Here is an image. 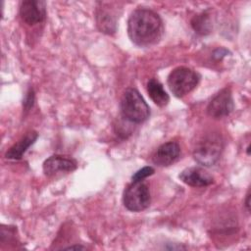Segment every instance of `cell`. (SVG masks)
Segmentation results:
<instances>
[{"label": "cell", "mask_w": 251, "mask_h": 251, "mask_svg": "<svg viewBox=\"0 0 251 251\" xmlns=\"http://www.w3.org/2000/svg\"><path fill=\"white\" fill-rule=\"evenodd\" d=\"M38 133L34 130L27 131L19 141L13 144L5 153V157L10 160H20L26 150L36 141Z\"/></svg>", "instance_id": "cell-12"}, {"label": "cell", "mask_w": 251, "mask_h": 251, "mask_svg": "<svg viewBox=\"0 0 251 251\" xmlns=\"http://www.w3.org/2000/svg\"><path fill=\"white\" fill-rule=\"evenodd\" d=\"M191 27L199 35H207L212 31L213 24L211 20V15L208 12H202L195 15L191 22Z\"/></svg>", "instance_id": "cell-14"}, {"label": "cell", "mask_w": 251, "mask_h": 251, "mask_svg": "<svg viewBox=\"0 0 251 251\" xmlns=\"http://www.w3.org/2000/svg\"><path fill=\"white\" fill-rule=\"evenodd\" d=\"M147 93L151 100L159 107H165L170 101L169 94L164 89L163 84L156 78H151L148 80Z\"/></svg>", "instance_id": "cell-13"}, {"label": "cell", "mask_w": 251, "mask_h": 251, "mask_svg": "<svg viewBox=\"0 0 251 251\" xmlns=\"http://www.w3.org/2000/svg\"><path fill=\"white\" fill-rule=\"evenodd\" d=\"M200 75L187 67L174 69L168 76V86L171 92L177 98L191 92L199 83Z\"/></svg>", "instance_id": "cell-4"}, {"label": "cell", "mask_w": 251, "mask_h": 251, "mask_svg": "<svg viewBox=\"0 0 251 251\" xmlns=\"http://www.w3.org/2000/svg\"><path fill=\"white\" fill-rule=\"evenodd\" d=\"M163 33V21L156 12L147 8H138L130 14L127 21V34L136 46H152L161 40Z\"/></svg>", "instance_id": "cell-1"}, {"label": "cell", "mask_w": 251, "mask_h": 251, "mask_svg": "<svg viewBox=\"0 0 251 251\" xmlns=\"http://www.w3.org/2000/svg\"><path fill=\"white\" fill-rule=\"evenodd\" d=\"M77 168V162L75 159L55 154L48 157L42 165L43 173L47 176H55L58 173H70Z\"/></svg>", "instance_id": "cell-9"}, {"label": "cell", "mask_w": 251, "mask_h": 251, "mask_svg": "<svg viewBox=\"0 0 251 251\" xmlns=\"http://www.w3.org/2000/svg\"><path fill=\"white\" fill-rule=\"evenodd\" d=\"M34 99H35V95H34V91L32 88H28V90L26 91L25 98L23 100V108L25 112L29 111L33 104H34Z\"/></svg>", "instance_id": "cell-16"}, {"label": "cell", "mask_w": 251, "mask_h": 251, "mask_svg": "<svg viewBox=\"0 0 251 251\" xmlns=\"http://www.w3.org/2000/svg\"><path fill=\"white\" fill-rule=\"evenodd\" d=\"M64 249H67V250H74V249H76V250H84L86 249L84 246H81V245H71V246H68V247H65Z\"/></svg>", "instance_id": "cell-19"}, {"label": "cell", "mask_w": 251, "mask_h": 251, "mask_svg": "<svg viewBox=\"0 0 251 251\" xmlns=\"http://www.w3.org/2000/svg\"><path fill=\"white\" fill-rule=\"evenodd\" d=\"M155 170L151 167V166H146V167H143L142 169L138 170L132 176H131V180L133 181H140V180H143L144 178L152 176L154 174Z\"/></svg>", "instance_id": "cell-15"}, {"label": "cell", "mask_w": 251, "mask_h": 251, "mask_svg": "<svg viewBox=\"0 0 251 251\" xmlns=\"http://www.w3.org/2000/svg\"><path fill=\"white\" fill-rule=\"evenodd\" d=\"M224 148L221 135L209 133L203 136L193 149V158L202 166L210 167L215 165L220 159Z\"/></svg>", "instance_id": "cell-3"}, {"label": "cell", "mask_w": 251, "mask_h": 251, "mask_svg": "<svg viewBox=\"0 0 251 251\" xmlns=\"http://www.w3.org/2000/svg\"><path fill=\"white\" fill-rule=\"evenodd\" d=\"M228 53V51L225 48H218L214 51V54H213V57L216 58L217 60H220L222 59L223 57H225L226 54Z\"/></svg>", "instance_id": "cell-17"}, {"label": "cell", "mask_w": 251, "mask_h": 251, "mask_svg": "<svg viewBox=\"0 0 251 251\" xmlns=\"http://www.w3.org/2000/svg\"><path fill=\"white\" fill-rule=\"evenodd\" d=\"M250 190L247 191V194H246V198H245V208L247 210V212L250 211Z\"/></svg>", "instance_id": "cell-18"}, {"label": "cell", "mask_w": 251, "mask_h": 251, "mask_svg": "<svg viewBox=\"0 0 251 251\" xmlns=\"http://www.w3.org/2000/svg\"><path fill=\"white\" fill-rule=\"evenodd\" d=\"M151 202L148 185L140 181H133L126 185L123 193L124 206L131 212H141L147 209Z\"/></svg>", "instance_id": "cell-5"}, {"label": "cell", "mask_w": 251, "mask_h": 251, "mask_svg": "<svg viewBox=\"0 0 251 251\" xmlns=\"http://www.w3.org/2000/svg\"><path fill=\"white\" fill-rule=\"evenodd\" d=\"M234 108L232 93L229 87L218 92L207 106V114L214 119H222L228 116Z\"/></svg>", "instance_id": "cell-6"}, {"label": "cell", "mask_w": 251, "mask_h": 251, "mask_svg": "<svg viewBox=\"0 0 251 251\" xmlns=\"http://www.w3.org/2000/svg\"><path fill=\"white\" fill-rule=\"evenodd\" d=\"M180 154V147L175 141H169L160 145L152 156V161L159 167H167L175 163Z\"/></svg>", "instance_id": "cell-11"}, {"label": "cell", "mask_w": 251, "mask_h": 251, "mask_svg": "<svg viewBox=\"0 0 251 251\" xmlns=\"http://www.w3.org/2000/svg\"><path fill=\"white\" fill-rule=\"evenodd\" d=\"M121 113L125 120L133 124H142L150 116V108L135 88H127L121 99Z\"/></svg>", "instance_id": "cell-2"}, {"label": "cell", "mask_w": 251, "mask_h": 251, "mask_svg": "<svg viewBox=\"0 0 251 251\" xmlns=\"http://www.w3.org/2000/svg\"><path fill=\"white\" fill-rule=\"evenodd\" d=\"M179 179L192 187H204L214 182V177L200 167L184 169L178 176Z\"/></svg>", "instance_id": "cell-10"}, {"label": "cell", "mask_w": 251, "mask_h": 251, "mask_svg": "<svg viewBox=\"0 0 251 251\" xmlns=\"http://www.w3.org/2000/svg\"><path fill=\"white\" fill-rule=\"evenodd\" d=\"M20 17L28 25L42 23L46 18V3L42 0H25L20 5Z\"/></svg>", "instance_id": "cell-8"}, {"label": "cell", "mask_w": 251, "mask_h": 251, "mask_svg": "<svg viewBox=\"0 0 251 251\" xmlns=\"http://www.w3.org/2000/svg\"><path fill=\"white\" fill-rule=\"evenodd\" d=\"M95 10V21L98 29L106 34H113L117 30L119 13L117 8L109 3H98Z\"/></svg>", "instance_id": "cell-7"}]
</instances>
